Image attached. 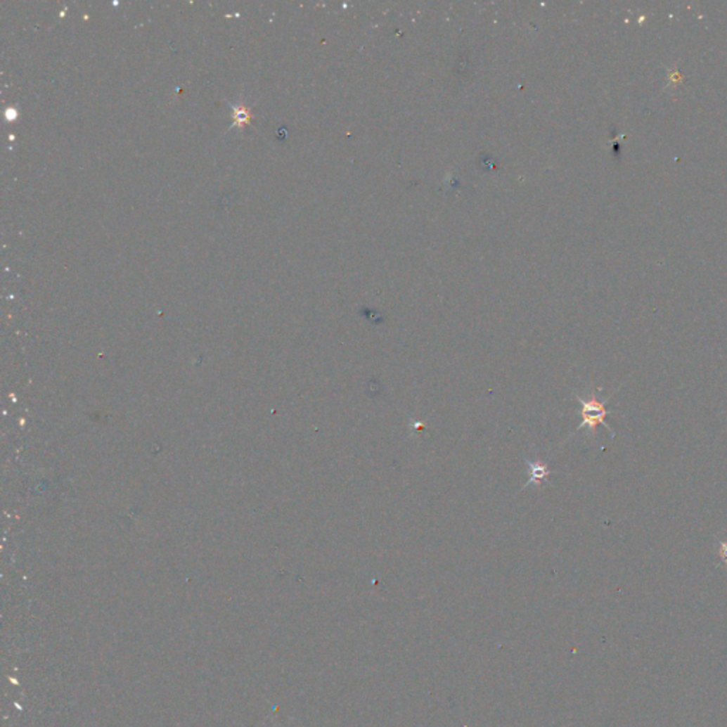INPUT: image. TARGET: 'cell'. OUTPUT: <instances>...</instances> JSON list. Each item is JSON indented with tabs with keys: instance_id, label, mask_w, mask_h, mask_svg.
I'll return each mask as SVG.
<instances>
[{
	"instance_id": "4",
	"label": "cell",
	"mask_w": 727,
	"mask_h": 727,
	"mask_svg": "<svg viewBox=\"0 0 727 727\" xmlns=\"http://www.w3.org/2000/svg\"><path fill=\"white\" fill-rule=\"evenodd\" d=\"M235 117H236V124H238V122H239V124H243V122L249 118V114H247L245 110H239V111L236 110V115H235Z\"/></svg>"
},
{
	"instance_id": "1",
	"label": "cell",
	"mask_w": 727,
	"mask_h": 727,
	"mask_svg": "<svg viewBox=\"0 0 727 727\" xmlns=\"http://www.w3.org/2000/svg\"><path fill=\"white\" fill-rule=\"evenodd\" d=\"M577 399L581 404V416H583V422H581L579 426L577 427V432L579 429H583V427H588L591 435H596L597 433V426L603 425L614 435V432L611 430V427L605 422V418L611 413V411H608L605 408L604 402L598 401L596 392H593L588 399H584V398H581L578 395H577Z\"/></svg>"
},
{
	"instance_id": "2",
	"label": "cell",
	"mask_w": 727,
	"mask_h": 727,
	"mask_svg": "<svg viewBox=\"0 0 727 727\" xmlns=\"http://www.w3.org/2000/svg\"><path fill=\"white\" fill-rule=\"evenodd\" d=\"M526 463H527V468H529V470H530V477H529V480H527V483L525 484V487H523V489H526V487H529V486H532V484H537V486H540V483H541V482H546V480H547V477L551 475V472H550L548 466H547V465H544V463H541L540 461L533 462V461L526 459Z\"/></svg>"
},
{
	"instance_id": "3",
	"label": "cell",
	"mask_w": 727,
	"mask_h": 727,
	"mask_svg": "<svg viewBox=\"0 0 727 727\" xmlns=\"http://www.w3.org/2000/svg\"><path fill=\"white\" fill-rule=\"evenodd\" d=\"M717 554H719L720 560L727 567V539L726 540H719V553Z\"/></svg>"
}]
</instances>
